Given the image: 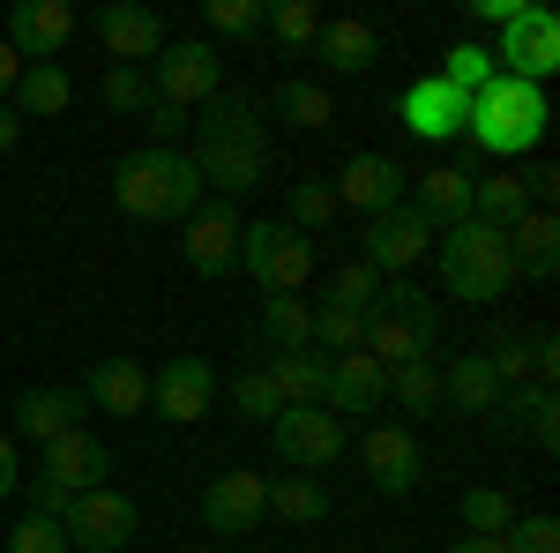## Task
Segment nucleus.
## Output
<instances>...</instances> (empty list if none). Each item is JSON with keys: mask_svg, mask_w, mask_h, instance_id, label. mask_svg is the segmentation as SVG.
<instances>
[{"mask_svg": "<svg viewBox=\"0 0 560 553\" xmlns=\"http://www.w3.org/2000/svg\"><path fill=\"white\" fill-rule=\"evenodd\" d=\"M509 553H560V523L553 516H516L509 523Z\"/></svg>", "mask_w": 560, "mask_h": 553, "instance_id": "de8ad7c7", "label": "nucleus"}, {"mask_svg": "<svg viewBox=\"0 0 560 553\" xmlns=\"http://www.w3.org/2000/svg\"><path fill=\"white\" fill-rule=\"evenodd\" d=\"M105 471H113V449H105L90 426H68L60 441H45V449H38V479H23L31 516H60L75 494L105 486Z\"/></svg>", "mask_w": 560, "mask_h": 553, "instance_id": "39448f33", "label": "nucleus"}, {"mask_svg": "<svg viewBox=\"0 0 560 553\" xmlns=\"http://www.w3.org/2000/svg\"><path fill=\"white\" fill-rule=\"evenodd\" d=\"M448 553H509V531H501V539H478V531H464Z\"/></svg>", "mask_w": 560, "mask_h": 553, "instance_id": "5fc2aeb1", "label": "nucleus"}, {"mask_svg": "<svg viewBox=\"0 0 560 553\" xmlns=\"http://www.w3.org/2000/svg\"><path fill=\"white\" fill-rule=\"evenodd\" d=\"M388 396L411 412V419H427L441 412V359H411V367H388Z\"/></svg>", "mask_w": 560, "mask_h": 553, "instance_id": "f704fd0d", "label": "nucleus"}, {"mask_svg": "<svg viewBox=\"0 0 560 553\" xmlns=\"http://www.w3.org/2000/svg\"><path fill=\"white\" fill-rule=\"evenodd\" d=\"M23 486V457H15V434H0V502Z\"/></svg>", "mask_w": 560, "mask_h": 553, "instance_id": "8fccbe9b", "label": "nucleus"}, {"mask_svg": "<svg viewBox=\"0 0 560 553\" xmlns=\"http://www.w3.org/2000/svg\"><path fill=\"white\" fill-rule=\"evenodd\" d=\"M60 531H68V553H120L135 531H142V516H135L128 494L90 486V494H75V502L60 509Z\"/></svg>", "mask_w": 560, "mask_h": 553, "instance_id": "9d476101", "label": "nucleus"}, {"mask_svg": "<svg viewBox=\"0 0 560 553\" xmlns=\"http://www.w3.org/2000/svg\"><path fill=\"white\" fill-rule=\"evenodd\" d=\"M516 172H523V187H530V210H553L560 172H553V165H516Z\"/></svg>", "mask_w": 560, "mask_h": 553, "instance_id": "09e8293b", "label": "nucleus"}, {"mask_svg": "<svg viewBox=\"0 0 560 553\" xmlns=\"http://www.w3.org/2000/svg\"><path fill=\"white\" fill-rule=\"evenodd\" d=\"M97 45H105L120 68H150V60L165 53V15L142 8V0H113V8H97Z\"/></svg>", "mask_w": 560, "mask_h": 553, "instance_id": "4468645a", "label": "nucleus"}, {"mask_svg": "<svg viewBox=\"0 0 560 553\" xmlns=\"http://www.w3.org/2000/svg\"><path fill=\"white\" fill-rule=\"evenodd\" d=\"M269 434H277V457H284L292 471H306V479L329 471L337 457H345V441H351L345 419H337L329 404H284V412L269 419Z\"/></svg>", "mask_w": 560, "mask_h": 553, "instance_id": "6e6552de", "label": "nucleus"}, {"mask_svg": "<svg viewBox=\"0 0 560 553\" xmlns=\"http://www.w3.org/2000/svg\"><path fill=\"white\" fill-rule=\"evenodd\" d=\"M8 105H15L23 120H60V113L75 105V83L60 76V60H45V68H23V76H15Z\"/></svg>", "mask_w": 560, "mask_h": 553, "instance_id": "c85d7f7f", "label": "nucleus"}, {"mask_svg": "<svg viewBox=\"0 0 560 553\" xmlns=\"http://www.w3.org/2000/svg\"><path fill=\"white\" fill-rule=\"evenodd\" d=\"M433 255H441V285L448 299H501L516 285V262H509V232L501 224H486V217H464V224H441L433 232Z\"/></svg>", "mask_w": 560, "mask_h": 553, "instance_id": "7ed1b4c3", "label": "nucleus"}, {"mask_svg": "<svg viewBox=\"0 0 560 553\" xmlns=\"http://www.w3.org/2000/svg\"><path fill=\"white\" fill-rule=\"evenodd\" d=\"M0 38L15 45L23 68H45V60H60L68 38H75V8H68V0H15Z\"/></svg>", "mask_w": 560, "mask_h": 553, "instance_id": "f8f14e48", "label": "nucleus"}, {"mask_svg": "<svg viewBox=\"0 0 560 553\" xmlns=\"http://www.w3.org/2000/svg\"><path fill=\"white\" fill-rule=\"evenodd\" d=\"M269 516L277 523H329V486L322 479H269Z\"/></svg>", "mask_w": 560, "mask_h": 553, "instance_id": "2f4dec72", "label": "nucleus"}, {"mask_svg": "<svg viewBox=\"0 0 560 553\" xmlns=\"http://www.w3.org/2000/svg\"><path fill=\"white\" fill-rule=\"evenodd\" d=\"M277 120H292V128H329V120H337V97L322 83H306V76H292V83H277Z\"/></svg>", "mask_w": 560, "mask_h": 553, "instance_id": "c9c22d12", "label": "nucleus"}, {"mask_svg": "<svg viewBox=\"0 0 560 553\" xmlns=\"http://www.w3.org/2000/svg\"><path fill=\"white\" fill-rule=\"evenodd\" d=\"M509 262L516 277H560V217L553 210H530L509 224Z\"/></svg>", "mask_w": 560, "mask_h": 553, "instance_id": "cd10ccee", "label": "nucleus"}, {"mask_svg": "<svg viewBox=\"0 0 560 553\" xmlns=\"http://www.w3.org/2000/svg\"><path fill=\"white\" fill-rule=\"evenodd\" d=\"M471 217H486V224H516V217H530V187H523V172H478L471 187Z\"/></svg>", "mask_w": 560, "mask_h": 553, "instance_id": "c756f323", "label": "nucleus"}, {"mask_svg": "<svg viewBox=\"0 0 560 553\" xmlns=\"http://www.w3.org/2000/svg\"><path fill=\"white\" fill-rule=\"evenodd\" d=\"M261 344H269V352L314 344V307H306V299H261Z\"/></svg>", "mask_w": 560, "mask_h": 553, "instance_id": "473e14b6", "label": "nucleus"}, {"mask_svg": "<svg viewBox=\"0 0 560 553\" xmlns=\"http://www.w3.org/2000/svg\"><path fill=\"white\" fill-rule=\"evenodd\" d=\"M493 426H501V434H523V441H538V449H560L553 389H509V396L493 404Z\"/></svg>", "mask_w": 560, "mask_h": 553, "instance_id": "bb28decb", "label": "nucleus"}, {"mask_svg": "<svg viewBox=\"0 0 560 553\" xmlns=\"http://www.w3.org/2000/svg\"><path fill=\"white\" fill-rule=\"evenodd\" d=\"M329 76H366L374 60H382V31L374 23H351V15H337V23H322L314 31V45H306Z\"/></svg>", "mask_w": 560, "mask_h": 553, "instance_id": "5701e85b", "label": "nucleus"}, {"mask_svg": "<svg viewBox=\"0 0 560 553\" xmlns=\"http://www.w3.org/2000/svg\"><path fill=\"white\" fill-rule=\"evenodd\" d=\"M261 516H269V479L261 471H224L202 486V523L210 539H247Z\"/></svg>", "mask_w": 560, "mask_h": 553, "instance_id": "ddd939ff", "label": "nucleus"}, {"mask_svg": "<svg viewBox=\"0 0 560 553\" xmlns=\"http://www.w3.org/2000/svg\"><path fill=\"white\" fill-rule=\"evenodd\" d=\"M224 90V60H217L210 38H165V53L150 60V97L173 105V113H195Z\"/></svg>", "mask_w": 560, "mask_h": 553, "instance_id": "0eeeda50", "label": "nucleus"}, {"mask_svg": "<svg viewBox=\"0 0 560 553\" xmlns=\"http://www.w3.org/2000/svg\"><path fill=\"white\" fill-rule=\"evenodd\" d=\"M83 404L113 412V419H142V412H150V367H142V359H90Z\"/></svg>", "mask_w": 560, "mask_h": 553, "instance_id": "aec40b11", "label": "nucleus"}, {"mask_svg": "<svg viewBox=\"0 0 560 553\" xmlns=\"http://www.w3.org/2000/svg\"><path fill=\"white\" fill-rule=\"evenodd\" d=\"M382 404H388V367L366 359V352H345V359L329 367V412H337V419H366V412H382Z\"/></svg>", "mask_w": 560, "mask_h": 553, "instance_id": "412c9836", "label": "nucleus"}, {"mask_svg": "<svg viewBox=\"0 0 560 553\" xmlns=\"http://www.w3.org/2000/svg\"><path fill=\"white\" fill-rule=\"evenodd\" d=\"M210 396H217L210 359H165V367L150 375V404H158V419H173V426L210 419Z\"/></svg>", "mask_w": 560, "mask_h": 553, "instance_id": "f3484780", "label": "nucleus"}, {"mask_svg": "<svg viewBox=\"0 0 560 553\" xmlns=\"http://www.w3.org/2000/svg\"><path fill=\"white\" fill-rule=\"evenodd\" d=\"M396 120L419 135V142H456L464 120H471V97H464V90H448L441 76H419V83L396 97Z\"/></svg>", "mask_w": 560, "mask_h": 553, "instance_id": "2eb2a0df", "label": "nucleus"}, {"mask_svg": "<svg viewBox=\"0 0 560 553\" xmlns=\"http://www.w3.org/2000/svg\"><path fill=\"white\" fill-rule=\"evenodd\" d=\"M493 68L516 76V83L546 90V76H560V15H553V8L523 0V15L501 31V45H493Z\"/></svg>", "mask_w": 560, "mask_h": 553, "instance_id": "1a4fd4ad", "label": "nucleus"}, {"mask_svg": "<svg viewBox=\"0 0 560 553\" xmlns=\"http://www.w3.org/2000/svg\"><path fill=\"white\" fill-rule=\"evenodd\" d=\"M471 187H478L471 165H433V172H419V187H411L404 203L441 232V224H464V217H471Z\"/></svg>", "mask_w": 560, "mask_h": 553, "instance_id": "4be33fe9", "label": "nucleus"}, {"mask_svg": "<svg viewBox=\"0 0 560 553\" xmlns=\"http://www.w3.org/2000/svg\"><path fill=\"white\" fill-rule=\"evenodd\" d=\"M232 404H240L247 419H261V426L284 412V404H277V382H269V367H247V375H232Z\"/></svg>", "mask_w": 560, "mask_h": 553, "instance_id": "c03bdc74", "label": "nucleus"}, {"mask_svg": "<svg viewBox=\"0 0 560 553\" xmlns=\"http://www.w3.org/2000/svg\"><path fill=\"white\" fill-rule=\"evenodd\" d=\"M441 404H456V412H471V419H493L501 382H493L486 352H456V359H441Z\"/></svg>", "mask_w": 560, "mask_h": 553, "instance_id": "a878e982", "label": "nucleus"}, {"mask_svg": "<svg viewBox=\"0 0 560 553\" xmlns=\"http://www.w3.org/2000/svg\"><path fill=\"white\" fill-rule=\"evenodd\" d=\"M202 23H210L217 38H261L269 0H202Z\"/></svg>", "mask_w": 560, "mask_h": 553, "instance_id": "a19ab883", "label": "nucleus"}, {"mask_svg": "<svg viewBox=\"0 0 560 553\" xmlns=\"http://www.w3.org/2000/svg\"><path fill=\"white\" fill-rule=\"evenodd\" d=\"M359 352H366V359H382V367H411V359H427L433 344L419 337L404 314H388V307H382V314L366 322V344H359Z\"/></svg>", "mask_w": 560, "mask_h": 553, "instance_id": "7c9ffc66", "label": "nucleus"}, {"mask_svg": "<svg viewBox=\"0 0 560 553\" xmlns=\"http://www.w3.org/2000/svg\"><path fill=\"white\" fill-rule=\"evenodd\" d=\"M187 165L202 172V187H217V203L261 187V172H269V128H261V105L247 90H217L210 97V113L195 120Z\"/></svg>", "mask_w": 560, "mask_h": 553, "instance_id": "f257e3e1", "label": "nucleus"}, {"mask_svg": "<svg viewBox=\"0 0 560 553\" xmlns=\"http://www.w3.org/2000/svg\"><path fill=\"white\" fill-rule=\"evenodd\" d=\"M546 120H553V105H546V90L538 83H516V76H493V83L471 97V135L486 158H530L538 142H546Z\"/></svg>", "mask_w": 560, "mask_h": 553, "instance_id": "20e7f679", "label": "nucleus"}, {"mask_svg": "<svg viewBox=\"0 0 560 553\" xmlns=\"http://www.w3.org/2000/svg\"><path fill=\"white\" fill-rule=\"evenodd\" d=\"M366 322H374V314H345V307H329V299H322V307H314V344H322L329 359H345V352L366 344Z\"/></svg>", "mask_w": 560, "mask_h": 553, "instance_id": "58836bf2", "label": "nucleus"}, {"mask_svg": "<svg viewBox=\"0 0 560 553\" xmlns=\"http://www.w3.org/2000/svg\"><path fill=\"white\" fill-rule=\"evenodd\" d=\"M284 203H292V232H306V240L337 224V187H329V180H292Z\"/></svg>", "mask_w": 560, "mask_h": 553, "instance_id": "4c0bfd02", "label": "nucleus"}, {"mask_svg": "<svg viewBox=\"0 0 560 553\" xmlns=\"http://www.w3.org/2000/svg\"><path fill=\"white\" fill-rule=\"evenodd\" d=\"M240 553H247V546H240Z\"/></svg>", "mask_w": 560, "mask_h": 553, "instance_id": "4d7b16f0", "label": "nucleus"}, {"mask_svg": "<svg viewBox=\"0 0 560 553\" xmlns=\"http://www.w3.org/2000/svg\"><path fill=\"white\" fill-rule=\"evenodd\" d=\"M448 90H464V97H478V90L493 83L501 68H493V45H471V38H456L448 53H441V68H433Z\"/></svg>", "mask_w": 560, "mask_h": 553, "instance_id": "72a5a7b5", "label": "nucleus"}, {"mask_svg": "<svg viewBox=\"0 0 560 553\" xmlns=\"http://www.w3.org/2000/svg\"><path fill=\"white\" fill-rule=\"evenodd\" d=\"M8 553H68V531H60V516H23V523L8 531Z\"/></svg>", "mask_w": 560, "mask_h": 553, "instance_id": "49530a36", "label": "nucleus"}, {"mask_svg": "<svg viewBox=\"0 0 560 553\" xmlns=\"http://www.w3.org/2000/svg\"><path fill=\"white\" fill-rule=\"evenodd\" d=\"M261 31H277V45L306 53L314 31H322V15H314V0H269V23H261Z\"/></svg>", "mask_w": 560, "mask_h": 553, "instance_id": "37998d69", "label": "nucleus"}, {"mask_svg": "<svg viewBox=\"0 0 560 553\" xmlns=\"http://www.w3.org/2000/svg\"><path fill=\"white\" fill-rule=\"evenodd\" d=\"M150 128H158V142H165V150H173V135H187L195 120H187V113H173V105H150Z\"/></svg>", "mask_w": 560, "mask_h": 553, "instance_id": "3c124183", "label": "nucleus"}, {"mask_svg": "<svg viewBox=\"0 0 560 553\" xmlns=\"http://www.w3.org/2000/svg\"><path fill=\"white\" fill-rule=\"evenodd\" d=\"M15 76H23V60H15V45L0 38V97H8V90H15Z\"/></svg>", "mask_w": 560, "mask_h": 553, "instance_id": "6e6d98bb", "label": "nucleus"}, {"mask_svg": "<svg viewBox=\"0 0 560 553\" xmlns=\"http://www.w3.org/2000/svg\"><path fill=\"white\" fill-rule=\"evenodd\" d=\"M90 419V404H83V389H23L15 396V426L31 434V441H60L68 426H83Z\"/></svg>", "mask_w": 560, "mask_h": 553, "instance_id": "b1692460", "label": "nucleus"}, {"mask_svg": "<svg viewBox=\"0 0 560 553\" xmlns=\"http://www.w3.org/2000/svg\"><path fill=\"white\" fill-rule=\"evenodd\" d=\"M329 352L322 344H300V352H277L269 359V382H277V404H329Z\"/></svg>", "mask_w": 560, "mask_h": 553, "instance_id": "393cba45", "label": "nucleus"}, {"mask_svg": "<svg viewBox=\"0 0 560 553\" xmlns=\"http://www.w3.org/2000/svg\"><path fill=\"white\" fill-rule=\"evenodd\" d=\"M516 523V502L501 494V486H471L464 494V531H478V539H501Z\"/></svg>", "mask_w": 560, "mask_h": 553, "instance_id": "79ce46f5", "label": "nucleus"}, {"mask_svg": "<svg viewBox=\"0 0 560 553\" xmlns=\"http://www.w3.org/2000/svg\"><path fill=\"white\" fill-rule=\"evenodd\" d=\"M97 97H105L113 113H150V105H158V97H150V76H142V68H113Z\"/></svg>", "mask_w": 560, "mask_h": 553, "instance_id": "a18cd8bd", "label": "nucleus"}, {"mask_svg": "<svg viewBox=\"0 0 560 553\" xmlns=\"http://www.w3.org/2000/svg\"><path fill=\"white\" fill-rule=\"evenodd\" d=\"M471 15H478V23H501V31H509V23L523 15V0H471Z\"/></svg>", "mask_w": 560, "mask_h": 553, "instance_id": "603ef678", "label": "nucleus"}, {"mask_svg": "<svg viewBox=\"0 0 560 553\" xmlns=\"http://www.w3.org/2000/svg\"><path fill=\"white\" fill-rule=\"evenodd\" d=\"M202 172L187 165V150H165V142H150V150H135L113 165V203L142 224H187V217L202 210Z\"/></svg>", "mask_w": 560, "mask_h": 553, "instance_id": "f03ea898", "label": "nucleus"}, {"mask_svg": "<svg viewBox=\"0 0 560 553\" xmlns=\"http://www.w3.org/2000/svg\"><path fill=\"white\" fill-rule=\"evenodd\" d=\"M329 307H345V314H382V277H374L366 262H345V269L329 277Z\"/></svg>", "mask_w": 560, "mask_h": 553, "instance_id": "ea45409f", "label": "nucleus"}, {"mask_svg": "<svg viewBox=\"0 0 560 553\" xmlns=\"http://www.w3.org/2000/svg\"><path fill=\"white\" fill-rule=\"evenodd\" d=\"M337 210H359V217H382V210H396L404 203V165L396 158H382V150H359L337 180Z\"/></svg>", "mask_w": 560, "mask_h": 553, "instance_id": "a211bd4d", "label": "nucleus"}, {"mask_svg": "<svg viewBox=\"0 0 560 553\" xmlns=\"http://www.w3.org/2000/svg\"><path fill=\"white\" fill-rule=\"evenodd\" d=\"M240 262L255 269L261 299H300L306 285H314V240L292 232V224H277V217L240 232Z\"/></svg>", "mask_w": 560, "mask_h": 553, "instance_id": "423d86ee", "label": "nucleus"}, {"mask_svg": "<svg viewBox=\"0 0 560 553\" xmlns=\"http://www.w3.org/2000/svg\"><path fill=\"white\" fill-rule=\"evenodd\" d=\"M359 457H366L374 494H411V486H419V471H427V457H419V434H411V426H374V434L359 441Z\"/></svg>", "mask_w": 560, "mask_h": 553, "instance_id": "6ab92c4d", "label": "nucleus"}, {"mask_svg": "<svg viewBox=\"0 0 560 553\" xmlns=\"http://www.w3.org/2000/svg\"><path fill=\"white\" fill-rule=\"evenodd\" d=\"M15 142H23V113L0 97V158H15Z\"/></svg>", "mask_w": 560, "mask_h": 553, "instance_id": "864d4df0", "label": "nucleus"}, {"mask_svg": "<svg viewBox=\"0 0 560 553\" xmlns=\"http://www.w3.org/2000/svg\"><path fill=\"white\" fill-rule=\"evenodd\" d=\"M240 210L232 203H202V210L187 217V232H179V255H187V269H202V277H224L232 262H240Z\"/></svg>", "mask_w": 560, "mask_h": 553, "instance_id": "dca6fc26", "label": "nucleus"}, {"mask_svg": "<svg viewBox=\"0 0 560 553\" xmlns=\"http://www.w3.org/2000/svg\"><path fill=\"white\" fill-rule=\"evenodd\" d=\"M382 307H388V314H404L427 344H441V322H448V314H441V299H433V292H419V285L396 277V285H382Z\"/></svg>", "mask_w": 560, "mask_h": 553, "instance_id": "e433bc0d", "label": "nucleus"}, {"mask_svg": "<svg viewBox=\"0 0 560 553\" xmlns=\"http://www.w3.org/2000/svg\"><path fill=\"white\" fill-rule=\"evenodd\" d=\"M433 255V224L411 203H396V210H382V217H366V269L374 277H404L411 262H427Z\"/></svg>", "mask_w": 560, "mask_h": 553, "instance_id": "9b49d317", "label": "nucleus"}]
</instances>
